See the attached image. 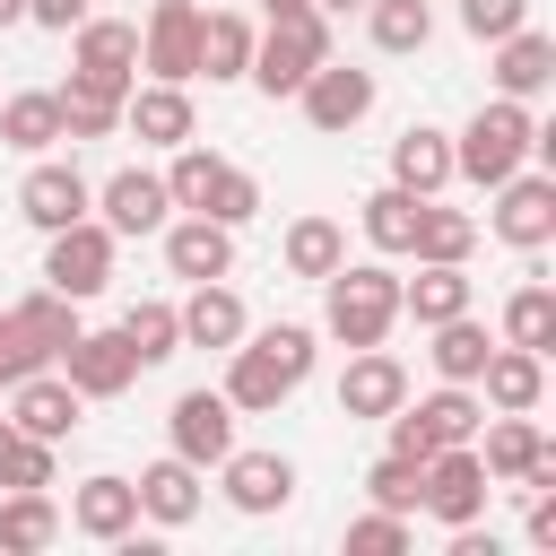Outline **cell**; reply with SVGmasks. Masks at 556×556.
I'll return each mask as SVG.
<instances>
[{
    "label": "cell",
    "instance_id": "obj_1",
    "mask_svg": "<svg viewBox=\"0 0 556 556\" xmlns=\"http://www.w3.org/2000/svg\"><path fill=\"white\" fill-rule=\"evenodd\" d=\"M313 330L304 321H269V330H243L235 348H226V400H235V417H269L278 400H295L304 391V374H313Z\"/></svg>",
    "mask_w": 556,
    "mask_h": 556
},
{
    "label": "cell",
    "instance_id": "obj_2",
    "mask_svg": "<svg viewBox=\"0 0 556 556\" xmlns=\"http://www.w3.org/2000/svg\"><path fill=\"white\" fill-rule=\"evenodd\" d=\"M530 148H539V113H530V104H513V96H495V104H478V113H469V130H452V182L495 191L504 174H521V165H530Z\"/></svg>",
    "mask_w": 556,
    "mask_h": 556
},
{
    "label": "cell",
    "instance_id": "obj_3",
    "mask_svg": "<svg viewBox=\"0 0 556 556\" xmlns=\"http://www.w3.org/2000/svg\"><path fill=\"white\" fill-rule=\"evenodd\" d=\"M391 321H400V278L382 261H339L321 278V330L339 348H382Z\"/></svg>",
    "mask_w": 556,
    "mask_h": 556
},
{
    "label": "cell",
    "instance_id": "obj_4",
    "mask_svg": "<svg viewBox=\"0 0 556 556\" xmlns=\"http://www.w3.org/2000/svg\"><path fill=\"white\" fill-rule=\"evenodd\" d=\"M321 61H330V17L304 9V17H269V35H252V70H243V78L278 104V96H295Z\"/></svg>",
    "mask_w": 556,
    "mask_h": 556
},
{
    "label": "cell",
    "instance_id": "obj_5",
    "mask_svg": "<svg viewBox=\"0 0 556 556\" xmlns=\"http://www.w3.org/2000/svg\"><path fill=\"white\" fill-rule=\"evenodd\" d=\"M70 87L122 104L139 87V26L130 17H78L70 26Z\"/></svg>",
    "mask_w": 556,
    "mask_h": 556
},
{
    "label": "cell",
    "instance_id": "obj_6",
    "mask_svg": "<svg viewBox=\"0 0 556 556\" xmlns=\"http://www.w3.org/2000/svg\"><path fill=\"white\" fill-rule=\"evenodd\" d=\"M113 252H122V235L87 208L78 226L43 235V287H61L70 304H87V295H104V287H113Z\"/></svg>",
    "mask_w": 556,
    "mask_h": 556
},
{
    "label": "cell",
    "instance_id": "obj_7",
    "mask_svg": "<svg viewBox=\"0 0 556 556\" xmlns=\"http://www.w3.org/2000/svg\"><path fill=\"white\" fill-rule=\"evenodd\" d=\"M486 495H495V478H486L478 443H443V452L417 469V513H434L443 530L478 521V513H486Z\"/></svg>",
    "mask_w": 556,
    "mask_h": 556
},
{
    "label": "cell",
    "instance_id": "obj_8",
    "mask_svg": "<svg viewBox=\"0 0 556 556\" xmlns=\"http://www.w3.org/2000/svg\"><path fill=\"white\" fill-rule=\"evenodd\" d=\"M478 434H486L478 460H486L495 486H547V478H556V443L539 434L530 408H495V426H478Z\"/></svg>",
    "mask_w": 556,
    "mask_h": 556
},
{
    "label": "cell",
    "instance_id": "obj_9",
    "mask_svg": "<svg viewBox=\"0 0 556 556\" xmlns=\"http://www.w3.org/2000/svg\"><path fill=\"white\" fill-rule=\"evenodd\" d=\"M486 226H495V243H513V252H547V243H556V174H539V165L504 174Z\"/></svg>",
    "mask_w": 556,
    "mask_h": 556
},
{
    "label": "cell",
    "instance_id": "obj_10",
    "mask_svg": "<svg viewBox=\"0 0 556 556\" xmlns=\"http://www.w3.org/2000/svg\"><path fill=\"white\" fill-rule=\"evenodd\" d=\"M61 530H78V539H96V547H130V539H139V486H130L122 469L78 478V486H70Z\"/></svg>",
    "mask_w": 556,
    "mask_h": 556
},
{
    "label": "cell",
    "instance_id": "obj_11",
    "mask_svg": "<svg viewBox=\"0 0 556 556\" xmlns=\"http://www.w3.org/2000/svg\"><path fill=\"white\" fill-rule=\"evenodd\" d=\"M96 208V182L70 165V156H35L26 165V182H17V217L35 226V235H61V226H78Z\"/></svg>",
    "mask_w": 556,
    "mask_h": 556
},
{
    "label": "cell",
    "instance_id": "obj_12",
    "mask_svg": "<svg viewBox=\"0 0 556 556\" xmlns=\"http://www.w3.org/2000/svg\"><path fill=\"white\" fill-rule=\"evenodd\" d=\"M374 96H382L374 70H348V61H321V70L295 87V104H304V122H313L321 139H348V130L374 113Z\"/></svg>",
    "mask_w": 556,
    "mask_h": 556
},
{
    "label": "cell",
    "instance_id": "obj_13",
    "mask_svg": "<svg viewBox=\"0 0 556 556\" xmlns=\"http://www.w3.org/2000/svg\"><path fill=\"white\" fill-rule=\"evenodd\" d=\"M165 452H182L191 469H217L235 452V400L226 391H182L165 408Z\"/></svg>",
    "mask_w": 556,
    "mask_h": 556
},
{
    "label": "cell",
    "instance_id": "obj_14",
    "mask_svg": "<svg viewBox=\"0 0 556 556\" xmlns=\"http://www.w3.org/2000/svg\"><path fill=\"white\" fill-rule=\"evenodd\" d=\"M217 495L243 513V521H269L295 504V460L287 452H226L217 460Z\"/></svg>",
    "mask_w": 556,
    "mask_h": 556
},
{
    "label": "cell",
    "instance_id": "obj_15",
    "mask_svg": "<svg viewBox=\"0 0 556 556\" xmlns=\"http://www.w3.org/2000/svg\"><path fill=\"white\" fill-rule=\"evenodd\" d=\"M139 70H148V78H174V87L200 78V0H156V9H148V26H139Z\"/></svg>",
    "mask_w": 556,
    "mask_h": 556
},
{
    "label": "cell",
    "instance_id": "obj_16",
    "mask_svg": "<svg viewBox=\"0 0 556 556\" xmlns=\"http://www.w3.org/2000/svg\"><path fill=\"white\" fill-rule=\"evenodd\" d=\"M61 374H70V391H78V400H122L148 365L130 356V339H122V330H78V339L61 348Z\"/></svg>",
    "mask_w": 556,
    "mask_h": 556
},
{
    "label": "cell",
    "instance_id": "obj_17",
    "mask_svg": "<svg viewBox=\"0 0 556 556\" xmlns=\"http://www.w3.org/2000/svg\"><path fill=\"white\" fill-rule=\"evenodd\" d=\"M130 486H139V521H156V530H191V521H200V504H208V469H191L182 452L148 460Z\"/></svg>",
    "mask_w": 556,
    "mask_h": 556
},
{
    "label": "cell",
    "instance_id": "obj_18",
    "mask_svg": "<svg viewBox=\"0 0 556 556\" xmlns=\"http://www.w3.org/2000/svg\"><path fill=\"white\" fill-rule=\"evenodd\" d=\"M96 217H104L113 235H156V226L174 217L165 174H156V165H122V174H104V182H96Z\"/></svg>",
    "mask_w": 556,
    "mask_h": 556
},
{
    "label": "cell",
    "instance_id": "obj_19",
    "mask_svg": "<svg viewBox=\"0 0 556 556\" xmlns=\"http://www.w3.org/2000/svg\"><path fill=\"white\" fill-rule=\"evenodd\" d=\"M122 130H130L139 148H182V139L200 130V113H191V87H174V78H148V87H130V96H122Z\"/></svg>",
    "mask_w": 556,
    "mask_h": 556
},
{
    "label": "cell",
    "instance_id": "obj_20",
    "mask_svg": "<svg viewBox=\"0 0 556 556\" xmlns=\"http://www.w3.org/2000/svg\"><path fill=\"white\" fill-rule=\"evenodd\" d=\"M78 417H87V400L70 391V374H26V382H9V426L17 434H43V443H61V434H78Z\"/></svg>",
    "mask_w": 556,
    "mask_h": 556
},
{
    "label": "cell",
    "instance_id": "obj_21",
    "mask_svg": "<svg viewBox=\"0 0 556 556\" xmlns=\"http://www.w3.org/2000/svg\"><path fill=\"white\" fill-rule=\"evenodd\" d=\"M495 96H513V104H539L547 87H556V35H539V26H513V35H495Z\"/></svg>",
    "mask_w": 556,
    "mask_h": 556
},
{
    "label": "cell",
    "instance_id": "obj_22",
    "mask_svg": "<svg viewBox=\"0 0 556 556\" xmlns=\"http://www.w3.org/2000/svg\"><path fill=\"white\" fill-rule=\"evenodd\" d=\"M156 235H165V269L191 278V287L235 269V226H217V217H191V208H182V217H165Z\"/></svg>",
    "mask_w": 556,
    "mask_h": 556
},
{
    "label": "cell",
    "instance_id": "obj_23",
    "mask_svg": "<svg viewBox=\"0 0 556 556\" xmlns=\"http://www.w3.org/2000/svg\"><path fill=\"white\" fill-rule=\"evenodd\" d=\"M408 400V365L391 348H348V374H339V417H391Z\"/></svg>",
    "mask_w": 556,
    "mask_h": 556
},
{
    "label": "cell",
    "instance_id": "obj_24",
    "mask_svg": "<svg viewBox=\"0 0 556 556\" xmlns=\"http://www.w3.org/2000/svg\"><path fill=\"white\" fill-rule=\"evenodd\" d=\"M469 261H417V278H400V321H417V330H434V321H452V313H469Z\"/></svg>",
    "mask_w": 556,
    "mask_h": 556
},
{
    "label": "cell",
    "instance_id": "obj_25",
    "mask_svg": "<svg viewBox=\"0 0 556 556\" xmlns=\"http://www.w3.org/2000/svg\"><path fill=\"white\" fill-rule=\"evenodd\" d=\"M478 400H486V408H539V400H547V356L495 339L486 365H478Z\"/></svg>",
    "mask_w": 556,
    "mask_h": 556
},
{
    "label": "cell",
    "instance_id": "obj_26",
    "mask_svg": "<svg viewBox=\"0 0 556 556\" xmlns=\"http://www.w3.org/2000/svg\"><path fill=\"white\" fill-rule=\"evenodd\" d=\"M174 313H182V348H235V339L252 330V313H243V295H235L226 278H200Z\"/></svg>",
    "mask_w": 556,
    "mask_h": 556
},
{
    "label": "cell",
    "instance_id": "obj_27",
    "mask_svg": "<svg viewBox=\"0 0 556 556\" xmlns=\"http://www.w3.org/2000/svg\"><path fill=\"white\" fill-rule=\"evenodd\" d=\"M391 182H400V191H417V200H434V191L452 182V130L408 122V130L391 139Z\"/></svg>",
    "mask_w": 556,
    "mask_h": 556
},
{
    "label": "cell",
    "instance_id": "obj_28",
    "mask_svg": "<svg viewBox=\"0 0 556 556\" xmlns=\"http://www.w3.org/2000/svg\"><path fill=\"white\" fill-rule=\"evenodd\" d=\"M61 539L52 486H0V556H43Z\"/></svg>",
    "mask_w": 556,
    "mask_h": 556
},
{
    "label": "cell",
    "instance_id": "obj_29",
    "mask_svg": "<svg viewBox=\"0 0 556 556\" xmlns=\"http://www.w3.org/2000/svg\"><path fill=\"white\" fill-rule=\"evenodd\" d=\"M243 70H252V17L243 9H200V78L235 87Z\"/></svg>",
    "mask_w": 556,
    "mask_h": 556
},
{
    "label": "cell",
    "instance_id": "obj_30",
    "mask_svg": "<svg viewBox=\"0 0 556 556\" xmlns=\"http://www.w3.org/2000/svg\"><path fill=\"white\" fill-rule=\"evenodd\" d=\"M408 417L434 434V452L443 443H478V426H486V400H478V382H443V391H426V400H408Z\"/></svg>",
    "mask_w": 556,
    "mask_h": 556
},
{
    "label": "cell",
    "instance_id": "obj_31",
    "mask_svg": "<svg viewBox=\"0 0 556 556\" xmlns=\"http://www.w3.org/2000/svg\"><path fill=\"white\" fill-rule=\"evenodd\" d=\"M0 139H9L17 156H52V148H61V96H52V87L9 96V104H0Z\"/></svg>",
    "mask_w": 556,
    "mask_h": 556
},
{
    "label": "cell",
    "instance_id": "obj_32",
    "mask_svg": "<svg viewBox=\"0 0 556 556\" xmlns=\"http://www.w3.org/2000/svg\"><path fill=\"white\" fill-rule=\"evenodd\" d=\"M278 261H287V278H330L339 261H348V235H339V217H295L287 235H278Z\"/></svg>",
    "mask_w": 556,
    "mask_h": 556
},
{
    "label": "cell",
    "instance_id": "obj_33",
    "mask_svg": "<svg viewBox=\"0 0 556 556\" xmlns=\"http://www.w3.org/2000/svg\"><path fill=\"white\" fill-rule=\"evenodd\" d=\"M469 252H478V217L469 208H443V200H417L408 261H469Z\"/></svg>",
    "mask_w": 556,
    "mask_h": 556
},
{
    "label": "cell",
    "instance_id": "obj_34",
    "mask_svg": "<svg viewBox=\"0 0 556 556\" xmlns=\"http://www.w3.org/2000/svg\"><path fill=\"white\" fill-rule=\"evenodd\" d=\"M356 226H365V243H374L382 261H400V252H408V235H417V191H400V182H382V191H365V208H356Z\"/></svg>",
    "mask_w": 556,
    "mask_h": 556
},
{
    "label": "cell",
    "instance_id": "obj_35",
    "mask_svg": "<svg viewBox=\"0 0 556 556\" xmlns=\"http://www.w3.org/2000/svg\"><path fill=\"white\" fill-rule=\"evenodd\" d=\"M113 330L130 339V356H139V365H165V356H182V313H174L165 295H139V304H130Z\"/></svg>",
    "mask_w": 556,
    "mask_h": 556
},
{
    "label": "cell",
    "instance_id": "obj_36",
    "mask_svg": "<svg viewBox=\"0 0 556 556\" xmlns=\"http://www.w3.org/2000/svg\"><path fill=\"white\" fill-rule=\"evenodd\" d=\"M486 321L478 313H452V321H434V348H426V365L443 374V382H478V365H486Z\"/></svg>",
    "mask_w": 556,
    "mask_h": 556
},
{
    "label": "cell",
    "instance_id": "obj_37",
    "mask_svg": "<svg viewBox=\"0 0 556 556\" xmlns=\"http://www.w3.org/2000/svg\"><path fill=\"white\" fill-rule=\"evenodd\" d=\"M17 321L35 330V348H43L52 365H61V348H70L78 330H87V321H78V304H70L61 287H26V295H17Z\"/></svg>",
    "mask_w": 556,
    "mask_h": 556
},
{
    "label": "cell",
    "instance_id": "obj_38",
    "mask_svg": "<svg viewBox=\"0 0 556 556\" xmlns=\"http://www.w3.org/2000/svg\"><path fill=\"white\" fill-rule=\"evenodd\" d=\"M365 26H374V52H426L434 43L426 0H365Z\"/></svg>",
    "mask_w": 556,
    "mask_h": 556
},
{
    "label": "cell",
    "instance_id": "obj_39",
    "mask_svg": "<svg viewBox=\"0 0 556 556\" xmlns=\"http://www.w3.org/2000/svg\"><path fill=\"white\" fill-rule=\"evenodd\" d=\"M504 339L547 356V348H556V287H539V278L513 287V295H504Z\"/></svg>",
    "mask_w": 556,
    "mask_h": 556
},
{
    "label": "cell",
    "instance_id": "obj_40",
    "mask_svg": "<svg viewBox=\"0 0 556 556\" xmlns=\"http://www.w3.org/2000/svg\"><path fill=\"white\" fill-rule=\"evenodd\" d=\"M191 217H217V226H252V217H261V182H252L243 165H217V182H208V200H200Z\"/></svg>",
    "mask_w": 556,
    "mask_h": 556
},
{
    "label": "cell",
    "instance_id": "obj_41",
    "mask_svg": "<svg viewBox=\"0 0 556 556\" xmlns=\"http://www.w3.org/2000/svg\"><path fill=\"white\" fill-rule=\"evenodd\" d=\"M52 96H61V139H113L122 130L113 96H87V87H52Z\"/></svg>",
    "mask_w": 556,
    "mask_h": 556
},
{
    "label": "cell",
    "instance_id": "obj_42",
    "mask_svg": "<svg viewBox=\"0 0 556 556\" xmlns=\"http://www.w3.org/2000/svg\"><path fill=\"white\" fill-rule=\"evenodd\" d=\"M417 469H426V460L382 452V460L365 469V504H382V513H417Z\"/></svg>",
    "mask_w": 556,
    "mask_h": 556
},
{
    "label": "cell",
    "instance_id": "obj_43",
    "mask_svg": "<svg viewBox=\"0 0 556 556\" xmlns=\"http://www.w3.org/2000/svg\"><path fill=\"white\" fill-rule=\"evenodd\" d=\"M408 539H417L408 513H382V504L348 521V556H408Z\"/></svg>",
    "mask_w": 556,
    "mask_h": 556
},
{
    "label": "cell",
    "instance_id": "obj_44",
    "mask_svg": "<svg viewBox=\"0 0 556 556\" xmlns=\"http://www.w3.org/2000/svg\"><path fill=\"white\" fill-rule=\"evenodd\" d=\"M43 365H52V356L35 348V330L17 321V304H0V391H9V382H26V374H43Z\"/></svg>",
    "mask_w": 556,
    "mask_h": 556
},
{
    "label": "cell",
    "instance_id": "obj_45",
    "mask_svg": "<svg viewBox=\"0 0 556 556\" xmlns=\"http://www.w3.org/2000/svg\"><path fill=\"white\" fill-rule=\"evenodd\" d=\"M0 486H52V443H43V434H9Z\"/></svg>",
    "mask_w": 556,
    "mask_h": 556
},
{
    "label": "cell",
    "instance_id": "obj_46",
    "mask_svg": "<svg viewBox=\"0 0 556 556\" xmlns=\"http://www.w3.org/2000/svg\"><path fill=\"white\" fill-rule=\"evenodd\" d=\"M460 26H469L478 43H495V35L530 26V0H460Z\"/></svg>",
    "mask_w": 556,
    "mask_h": 556
},
{
    "label": "cell",
    "instance_id": "obj_47",
    "mask_svg": "<svg viewBox=\"0 0 556 556\" xmlns=\"http://www.w3.org/2000/svg\"><path fill=\"white\" fill-rule=\"evenodd\" d=\"M78 17H96L87 0H26V26H43V35H70Z\"/></svg>",
    "mask_w": 556,
    "mask_h": 556
},
{
    "label": "cell",
    "instance_id": "obj_48",
    "mask_svg": "<svg viewBox=\"0 0 556 556\" xmlns=\"http://www.w3.org/2000/svg\"><path fill=\"white\" fill-rule=\"evenodd\" d=\"M530 495V547H556V478L547 486H521Z\"/></svg>",
    "mask_w": 556,
    "mask_h": 556
},
{
    "label": "cell",
    "instance_id": "obj_49",
    "mask_svg": "<svg viewBox=\"0 0 556 556\" xmlns=\"http://www.w3.org/2000/svg\"><path fill=\"white\" fill-rule=\"evenodd\" d=\"M313 0H261V17H304Z\"/></svg>",
    "mask_w": 556,
    "mask_h": 556
},
{
    "label": "cell",
    "instance_id": "obj_50",
    "mask_svg": "<svg viewBox=\"0 0 556 556\" xmlns=\"http://www.w3.org/2000/svg\"><path fill=\"white\" fill-rule=\"evenodd\" d=\"M313 9H321V17H348V9H365V0H313Z\"/></svg>",
    "mask_w": 556,
    "mask_h": 556
},
{
    "label": "cell",
    "instance_id": "obj_51",
    "mask_svg": "<svg viewBox=\"0 0 556 556\" xmlns=\"http://www.w3.org/2000/svg\"><path fill=\"white\" fill-rule=\"evenodd\" d=\"M0 26H26V0H0Z\"/></svg>",
    "mask_w": 556,
    "mask_h": 556
},
{
    "label": "cell",
    "instance_id": "obj_52",
    "mask_svg": "<svg viewBox=\"0 0 556 556\" xmlns=\"http://www.w3.org/2000/svg\"><path fill=\"white\" fill-rule=\"evenodd\" d=\"M9 434H17V426H9V417H0V452H9Z\"/></svg>",
    "mask_w": 556,
    "mask_h": 556
}]
</instances>
